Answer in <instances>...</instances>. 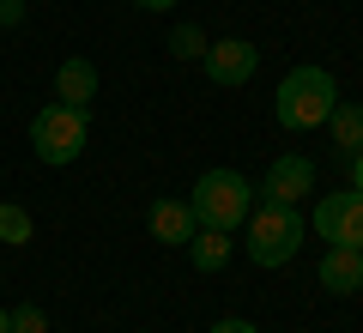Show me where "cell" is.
I'll list each match as a JSON object with an SVG mask.
<instances>
[{"instance_id": "1", "label": "cell", "mask_w": 363, "mask_h": 333, "mask_svg": "<svg viewBox=\"0 0 363 333\" xmlns=\"http://www.w3.org/2000/svg\"><path fill=\"white\" fill-rule=\"evenodd\" d=\"M333 103H339V85L327 67H291L279 79V91H272V116H279V128L309 133V128H327Z\"/></svg>"}, {"instance_id": "2", "label": "cell", "mask_w": 363, "mask_h": 333, "mask_svg": "<svg viewBox=\"0 0 363 333\" xmlns=\"http://www.w3.org/2000/svg\"><path fill=\"white\" fill-rule=\"evenodd\" d=\"M194 218L200 231H236L248 212H255V188H248V176H236V170H206V176L194 182Z\"/></svg>"}, {"instance_id": "3", "label": "cell", "mask_w": 363, "mask_h": 333, "mask_svg": "<svg viewBox=\"0 0 363 333\" xmlns=\"http://www.w3.org/2000/svg\"><path fill=\"white\" fill-rule=\"evenodd\" d=\"M242 224H248V255H255V267H285L303 249V212L297 206H272L267 200V206H255Z\"/></svg>"}, {"instance_id": "4", "label": "cell", "mask_w": 363, "mask_h": 333, "mask_svg": "<svg viewBox=\"0 0 363 333\" xmlns=\"http://www.w3.org/2000/svg\"><path fill=\"white\" fill-rule=\"evenodd\" d=\"M91 128H85V109H67V103H49V109H37V121H30V152L43 158V164H73L79 152H85Z\"/></svg>"}, {"instance_id": "5", "label": "cell", "mask_w": 363, "mask_h": 333, "mask_svg": "<svg viewBox=\"0 0 363 333\" xmlns=\"http://www.w3.org/2000/svg\"><path fill=\"white\" fill-rule=\"evenodd\" d=\"M315 236L321 243H363V194L345 188V194H327L321 206H315Z\"/></svg>"}, {"instance_id": "6", "label": "cell", "mask_w": 363, "mask_h": 333, "mask_svg": "<svg viewBox=\"0 0 363 333\" xmlns=\"http://www.w3.org/2000/svg\"><path fill=\"white\" fill-rule=\"evenodd\" d=\"M206 79L212 85H248L255 79V67H260V49L248 37H218V43H206Z\"/></svg>"}, {"instance_id": "7", "label": "cell", "mask_w": 363, "mask_h": 333, "mask_svg": "<svg viewBox=\"0 0 363 333\" xmlns=\"http://www.w3.org/2000/svg\"><path fill=\"white\" fill-rule=\"evenodd\" d=\"M309 188H315V164H309L303 152H291V158H272L267 182H260V194H267L272 206H297Z\"/></svg>"}, {"instance_id": "8", "label": "cell", "mask_w": 363, "mask_h": 333, "mask_svg": "<svg viewBox=\"0 0 363 333\" xmlns=\"http://www.w3.org/2000/svg\"><path fill=\"white\" fill-rule=\"evenodd\" d=\"M321 291H333V297H351V291H363V249H351V243H327V255H321Z\"/></svg>"}, {"instance_id": "9", "label": "cell", "mask_w": 363, "mask_h": 333, "mask_svg": "<svg viewBox=\"0 0 363 333\" xmlns=\"http://www.w3.org/2000/svg\"><path fill=\"white\" fill-rule=\"evenodd\" d=\"M145 231L157 236V243H194V231H200V218H194V206L188 200H157L152 212H145Z\"/></svg>"}, {"instance_id": "10", "label": "cell", "mask_w": 363, "mask_h": 333, "mask_svg": "<svg viewBox=\"0 0 363 333\" xmlns=\"http://www.w3.org/2000/svg\"><path fill=\"white\" fill-rule=\"evenodd\" d=\"M91 97H97V67H91L85 55L61 61V73H55V103H67V109H91Z\"/></svg>"}, {"instance_id": "11", "label": "cell", "mask_w": 363, "mask_h": 333, "mask_svg": "<svg viewBox=\"0 0 363 333\" xmlns=\"http://www.w3.org/2000/svg\"><path fill=\"white\" fill-rule=\"evenodd\" d=\"M327 128H333V146H339V152H363V103H345V97H339L333 103V116H327Z\"/></svg>"}, {"instance_id": "12", "label": "cell", "mask_w": 363, "mask_h": 333, "mask_svg": "<svg viewBox=\"0 0 363 333\" xmlns=\"http://www.w3.org/2000/svg\"><path fill=\"white\" fill-rule=\"evenodd\" d=\"M188 261H194L200 273H218L224 261H230V231H194V243H188Z\"/></svg>"}, {"instance_id": "13", "label": "cell", "mask_w": 363, "mask_h": 333, "mask_svg": "<svg viewBox=\"0 0 363 333\" xmlns=\"http://www.w3.org/2000/svg\"><path fill=\"white\" fill-rule=\"evenodd\" d=\"M30 236H37V224H30V212H25V206H6V200H0V243H30Z\"/></svg>"}, {"instance_id": "14", "label": "cell", "mask_w": 363, "mask_h": 333, "mask_svg": "<svg viewBox=\"0 0 363 333\" xmlns=\"http://www.w3.org/2000/svg\"><path fill=\"white\" fill-rule=\"evenodd\" d=\"M169 55H182V61H200V55H206V31H194V25H182L176 37H169Z\"/></svg>"}, {"instance_id": "15", "label": "cell", "mask_w": 363, "mask_h": 333, "mask_svg": "<svg viewBox=\"0 0 363 333\" xmlns=\"http://www.w3.org/2000/svg\"><path fill=\"white\" fill-rule=\"evenodd\" d=\"M13 333H49V315H43L37 303H18L13 309Z\"/></svg>"}, {"instance_id": "16", "label": "cell", "mask_w": 363, "mask_h": 333, "mask_svg": "<svg viewBox=\"0 0 363 333\" xmlns=\"http://www.w3.org/2000/svg\"><path fill=\"white\" fill-rule=\"evenodd\" d=\"M206 333H255V321H236V315H224V321H212Z\"/></svg>"}, {"instance_id": "17", "label": "cell", "mask_w": 363, "mask_h": 333, "mask_svg": "<svg viewBox=\"0 0 363 333\" xmlns=\"http://www.w3.org/2000/svg\"><path fill=\"white\" fill-rule=\"evenodd\" d=\"M25 18V0H0V25H18Z\"/></svg>"}, {"instance_id": "18", "label": "cell", "mask_w": 363, "mask_h": 333, "mask_svg": "<svg viewBox=\"0 0 363 333\" xmlns=\"http://www.w3.org/2000/svg\"><path fill=\"white\" fill-rule=\"evenodd\" d=\"M351 188L363 194V152H351Z\"/></svg>"}, {"instance_id": "19", "label": "cell", "mask_w": 363, "mask_h": 333, "mask_svg": "<svg viewBox=\"0 0 363 333\" xmlns=\"http://www.w3.org/2000/svg\"><path fill=\"white\" fill-rule=\"evenodd\" d=\"M133 6H145V13H164V6H176V0H133Z\"/></svg>"}, {"instance_id": "20", "label": "cell", "mask_w": 363, "mask_h": 333, "mask_svg": "<svg viewBox=\"0 0 363 333\" xmlns=\"http://www.w3.org/2000/svg\"><path fill=\"white\" fill-rule=\"evenodd\" d=\"M0 333H13V309H0Z\"/></svg>"}, {"instance_id": "21", "label": "cell", "mask_w": 363, "mask_h": 333, "mask_svg": "<svg viewBox=\"0 0 363 333\" xmlns=\"http://www.w3.org/2000/svg\"><path fill=\"white\" fill-rule=\"evenodd\" d=\"M357 249H363V243H357Z\"/></svg>"}]
</instances>
